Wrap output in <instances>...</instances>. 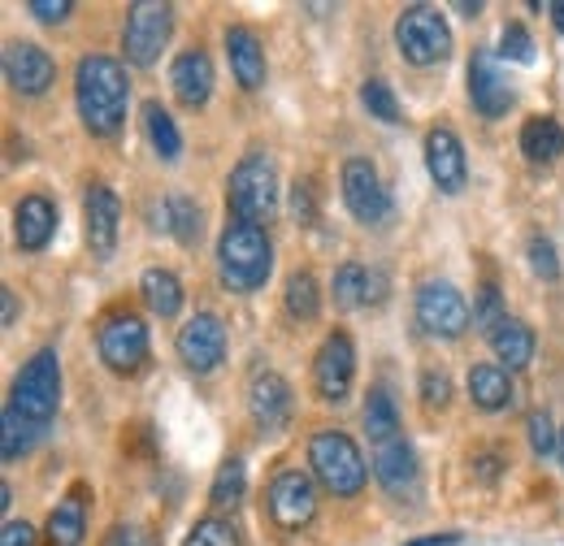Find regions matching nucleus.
<instances>
[{
	"instance_id": "f257e3e1",
	"label": "nucleus",
	"mask_w": 564,
	"mask_h": 546,
	"mask_svg": "<svg viewBox=\"0 0 564 546\" xmlns=\"http://www.w3.org/2000/svg\"><path fill=\"white\" fill-rule=\"evenodd\" d=\"M74 100L91 135H118L127 122V105H131L127 66L109 53H87L74 69Z\"/></svg>"
},
{
	"instance_id": "f03ea898",
	"label": "nucleus",
	"mask_w": 564,
	"mask_h": 546,
	"mask_svg": "<svg viewBox=\"0 0 564 546\" xmlns=\"http://www.w3.org/2000/svg\"><path fill=\"white\" fill-rule=\"evenodd\" d=\"M217 273L230 291L248 295L261 291L274 273V243L265 234V226H252L243 217H230L221 239H217Z\"/></svg>"
},
{
	"instance_id": "7ed1b4c3",
	"label": "nucleus",
	"mask_w": 564,
	"mask_h": 546,
	"mask_svg": "<svg viewBox=\"0 0 564 546\" xmlns=\"http://www.w3.org/2000/svg\"><path fill=\"white\" fill-rule=\"evenodd\" d=\"M308 469H313L317 485L330 490L335 499H352L369 481V465L344 429H317L308 438Z\"/></svg>"
},
{
	"instance_id": "20e7f679",
	"label": "nucleus",
	"mask_w": 564,
	"mask_h": 546,
	"mask_svg": "<svg viewBox=\"0 0 564 546\" xmlns=\"http://www.w3.org/2000/svg\"><path fill=\"white\" fill-rule=\"evenodd\" d=\"M9 408L35 421L40 429H48V421L62 408V360L53 347H40L22 364V373L13 378V391H9Z\"/></svg>"
},
{
	"instance_id": "39448f33",
	"label": "nucleus",
	"mask_w": 564,
	"mask_h": 546,
	"mask_svg": "<svg viewBox=\"0 0 564 546\" xmlns=\"http://www.w3.org/2000/svg\"><path fill=\"white\" fill-rule=\"evenodd\" d=\"M226 200H230L235 217H243L252 226H270L274 212H279V170H274V161L265 152H248L230 170Z\"/></svg>"
},
{
	"instance_id": "423d86ee",
	"label": "nucleus",
	"mask_w": 564,
	"mask_h": 546,
	"mask_svg": "<svg viewBox=\"0 0 564 546\" xmlns=\"http://www.w3.org/2000/svg\"><path fill=\"white\" fill-rule=\"evenodd\" d=\"M395 48H400V57L409 66H438L452 53V26H447V18L438 9L409 4L395 18Z\"/></svg>"
},
{
	"instance_id": "0eeeda50",
	"label": "nucleus",
	"mask_w": 564,
	"mask_h": 546,
	"mask_svg": "<svg viewBox=\"0 0 564 546\" xmlns=\"http://www.w3.org/2000/svg\"><path fill=\"white\" fill-rule=\"evenodd\" d=\"M174 31V4L165 0H135L127 9V26H122V53L131 66H152L161 57V48L170 44Z\"/></svg>"
},
{
	"instance_id": "6e6552de",
	"label": "nucleus",
	"mask_w": 564,
	"mask_h": 546,
	"mask_svg": "<svg viewBox=\"0 0 564 546\" xmlns=\"http://www.w3.org/2000/svg\"><path fill=\"white\" fill-rule=\"evenodd\" d=\"M413 308H417V326L430 339H460L469 330V321H474L469 299L452 282H443V277H425L422 286H417Z\"/></svg>"
},
{
	"instance_id": "1a4fd4ad",
	"label": "nucleus",
	"mask_w": 564,
	"mask_h": 546,
	"mask_svg": "<svg viewBox=\"0 0 564 546\" xmlns=\"http://www.w3.org/2000/svg\"><path fill=\"white\" fill-rule=\"evenodd\" d=\"M96 351L109 373H140L148 360V326L131 308H118L100 321L96 330Z\"/></svg>"
},
{
	"instance_id": "9d476101",
	"label": "nucleus",
	"mask_w": 564,
	"mask_h": 546,
	"mask_svg": "<svg viewBox=\"0 0 564 546\" xmlns=\"http://www.w3.org/2000/svg\"><path fill=\"white\" fill-rule=\"evenodd\" d=\"M265 512H270V521L279 525L282 534L304 529L317 516V485H313V478L300 473V469H282L279 478L270 481Z\"/></svg>"
},
{
	"instance_id": "9b49d317",
	"label": "nucleus",
	"mask_w": 564,
	"mask_h": 546,
	"mask_svg": "<svg viewBox=\"0 0 564 546\" xmlns=\"http://www.w3.org/2000/svg\"><path fill=\"white\" fill-rule=\"evenodd\" d=\"M339 187H344V205H348V212H352L356 221L378 226V221L391 217V192H387V183L378 178L373 161L348 156V161H344V174H339Z\"/></svg>"
},
{
	"instance_id": "f8f14e48",
	"label": "nucleus",
	"mask_w": 564,
	"mask_h": 546,
	"mask_svg": "<svg viewBox=\"0 0 564 546\" xmlns=\"http://www.w3.org/2000/svg\"><path fill=\"white\" fill-rule=\"evenodd\" d=\"M352 378H356V347L344 330H335V335H326V342L313 356V386H317L322 404H344L352 395Z\"/></svg>"
},
{
	"instance_id": "ddd939ff",
	"label": "nucleus",
	"mask_w": 564,
	"mask_h": 546,
	"mask_svg": "<svg viewBox=\"0 0 564 546\" xmlns=\"http://www.w3.org/2000/svg\"><path fill=\"white\" fill-rule=\"evenodd\" d=\"M118 226H122V200L113 187L91 183L83 196V234L96 261H109L118 252Z\"/></svg>"
},
{
	"instance_id": "4468645a",
	"label": "nucleus",
	"mask_w": 564,
	"mask_h": 546,
	"mask_svg": "<svg viewBox=\"0 0 564 546\" xmlns=\"http://www.w3.org/2000/svg\"><path fill=\"white\" fill-rule=\"evenodd\" d=\"M178 360L192 369V373H213L221 360H226V326L217 313H196L187 317V326L178 330Z\"/></svg>"
},
{
	"instance_id": "2eb2a0df",
	"label": "nucleus",
	"mask_w": 564,
	"mask_h": 546,
	"mask_svg": "<svg viewBox=\"0 0 564 546\" xmlns=\"http://www.w3.org/2000/svg\"><path fill=\"white\" fill-rule=\"evenodd\" d=\"M373 478L391 499H413L422 485V460L413 451V443L400 434L382 447H373Z\"/></svg>"
},
{
	"instance_id": "dca6fc26",
	"label": "nucleus",
	"mask_w": 564,
	"mask_h": 546,
	"mask_svg": "<svg viewBox=\"0 0 564 546\" xmlns=\"http://www.w3.org/2000/svg\"><path fill=\"white\" fill-rule=\"evenodd\" d=\"M4 78H9V87H13L18 96H44V91L57 83V62H53L40 44L13 40V44L4 48Z\"/></svg>"
},
{
	"instance_id": "f3484780",
	"label": "nucleus",
	"mask_w": 564,
	"mask_h": 546,
	"mask_svg": "<svg viewBox=\"0 0 564 546\" xmlns=\"http://www.w3.org/2000/svg\"><path fill=\"white\" fill-rule=\"evenodd\" d=\"M291 408H295L291 382L282 373H274V369H257L252 382H248V412H252V421L265 434H274V429H282L291 421Z\"/></svg>"
},
{
	"instance_id": "a211bd4d",
	"label": "nucleus",
	"mask_w": 564,
	"mask_h": 546,
	"mask_svg": "<svg viewBox=\"0 0 564 546\" xmlns=\"http://www.w3.org/2000/svg\"><path fill=\"white\" fill-rule=\"evenodd\" d=\"M469 100H474V109L482 113V118H503L508 109H512V100H517V91H512V83L499 74L495 66V57L487 48H478L474 57H469Z\"/></svg>"
},
{
	"instance_id": "6ab92c4d",
	"label": "nucleus",
	"mask_w": 564,
	"mask_h": 546,
	"mask_svg": "<svg viewBox=\"0 0 564 546\" xmlns=\"http://www.w3.org/2000/svg\"><path fill=\"white\" fill-rule=\"evenodd\" d=\"M425 170L438 183V192H447V196H460L465 192V183H469L465 148H460V139L452 135L447 127H434L425 135Z\"/></svg>"
},
{
	"instance_id": "aec40b11",
	"label": "nucleus",
	"mask_w": 564,
	"mask_h": 546,
	"mask_svg": "<svg viewBox=\"0 0 564 546\" xmlns=\"http://www.w3.org/2000/svg\"><path fill=\"white\" fill-rule=\"evenodd\" d=\"M57 234V205L48 196H22L13 208V239L22 252H40L48 248Z\"/></svg>"
},
{
	"instance_id": "412c9836",
	"label": "nucleus",
	"mask_w": 564,
	"mask_h": 546,
	"mask_svg": "<svg viewBox=\"0 0 564 546\" xmlns=\"http://www.w3.org/2000/svg\"><path fill=\"white\" fill-rule=\"evenodd\" d=\"M170 87L187 109H205L213 96V62L205 48H187L170 66Z\"/></svg>"
},
{
	"instance_id": "4be33fe9",
	"label": "nucleus",
	"mask_w": 564,
	"mask_h": 546,
	"mask_svg": "<svg viewBox=\"0 0 564 546\" xmlns=\"http://www.w3.org/2000/svg\"><path fill=\"white\" fill-rule=\"evenodd\" d=\"M226 57H230V74L239 78L243 91L265 87V44L252 26H230L226 31Z\"/></svg>"
},
{
	"instance_id": "5701e85b",
	"label": "nucleus",
	"mask_w": 564,
	"mask_h": 546,
	"mask_svg": "<svg viewBox=\"0 0 564 546\" xmlns=\"http://www.w3.org/2000/svg\"><path fill=\"white\" fill-rule=\"evenodd\" d=\"M156 221H161V230L174 239V243H183V248H196L200 243V234H205V212L200 205L187 196V192H170L161 208H156Z\"/></svg>"
},
{
	"instance_id": "b1692460",
	"label": "nucleus",
	"mask_w": 564,
	"mask_h": 546,
	"mask_svg": "<svg viewBox=\"0 0 564 546\" xmlns=\"http://www.w3.org/2000/svg\"><path fill=\"white\" fill-rule=\"evenodd\" d=\"M83 538H87V485H74L48 516V546H83Z\"/></svg>"
},
{
	"instance_id": "393cba45",
	"label": "nucleus",
	"mask_w": 564,
	"mask_h": 546,
	"mask_svg": "<svg viewBox=\"0 0 564 546\" xmlns=\"http://www.w3.org/2000/svg\"><path fill=\"white\" fill-rule=\"evenodd\" d=\"M487 339L495 347V360L508 364V373L512 369H530V360H534V330L521 317H503Z\"/></svg>"
},
{
	"instance_id": "a878e982",
	"label": "nucleus",
	"mask_w": 564,
	"mask_h": 546,
	"mask_svg": "<svg viewBox=\"0 0 564 546\" xmlns=\"http://www.w3.org/2000/svg\"><path fill=\"white\" fill-rule=\"evenodd\" d=\"M469 400L482 412L512 408V378L503 364H474L469 369Z\"/></svg>"
},
{
	"instance_id": "bb28decb",
	"label": "nucleus",
	"mask_w": 564,
	"mask_h": 546,
	"mask_svg": "<svg viewBox=\"0 0 564 546\" xmlns=\"http://www.w3.org/2000/svg\"><path fill=\"white\" fill-rule=\"evenodd\" d=\"M521 156L534 161V165H552L556 156H564V131L556 118L539 113L521 127Z\"/></svg>"
},
{
	"instance_id": "cd10ccee",
	"label": "nucleus",
	"mask_w": 564,
	"mask_h": 546,
	"mask_svg": "<svg viewBox=\"0 0 564 546\" xmlns=\"http://www.w3.org/2000/svg\"><path fill=\"white\" fill-rule=\"evenodd\" d=\"M140 295H143V304H148L161 321H170V317H178V313H183V282H178L170 270H143Z\"/></svg>"
},
{
	"instance_id": "c85d7f7f",
	"label": "nucleus",
	"mask_w": 564,
	"mask_h": 546,
	"mask_svg": "<svg viewBox=\"0 0 564 546\" xmlns=\"http://www.w3.org/2000/svg\"><path fill=\"white\" fill-rule=\"evenodd\" d=\"M360 425H365V434L373 438V447H382V443H391V438H400V412H395V400L382 391V386H373L369 395H365V412H360Z\"/></svg>"
},
{
	"instance_id": "c756f323",
	"label": "nucleus",
	"mask_w": 564,
	"mask_h": 546,
	"mask_svg": "<svg viewBox=\"0 0 564 546\" xmlns=\"http://www.w3.org/2000/svg\"><path fill=\"white\" fill-rule=\"evenodd\" d=\"M143 135H148L152 152H156L161 161H178V152H183V135H178V122L170 118V109H165V105H156V100H148V105H143Z\"/></svg>"
},
{
	"instance_id": "7c9ffc66",
	"label": "nucleus",
	"mask_w": 564,
	"mask_h": 546,
	"mask_svg": "<svg viewBox=\"0 0 564 546\" xmlns=\"http://www.w3.org/2000/svg\"><path fill=\"white\" fill-rule=\"evenodd\" d=\"M330 295H335V308L352 313V308L373 299V273L365 270V265H356V261L339 265V270H335V282H330Z\"/></svg>"
},
{
	"instance_id": "2f4dec72",
	"label": "nucleus",
	"mask_w": 564,
	"mask_h": 546,
	"mask_svg": "<svg viewBox=\"0 0 564 546\" xmlns=\"http://www.w3.org/2000/svg\"><path fill=\"white\" fill-rule=\"evenodd\" d=\"M286 313L295 317V321H313L317 313H322V291H317V277L308 270H295L286 277Z\"/></svg>"
},
{
	"instance_id": "473e14b6",
	"label": "nucleus",
	"mask_w": 564,
	"mask_h": 546,
	"mask_svg": "<svg viewBox=\"0 0 564 546\" xmlns=\"http://www.w3.org/2000/svg\"><path fill=\"white\" fill-rule=\"evenodd\" d=\"M243 494H248V469H243L239 456H230V460H221V469H217V478H213L209 503L221 512V507H235Z\"/></svg>"
},
{
	"instance_id": "72a5a7b5",
	"label": "nucleus",
	"mask_w": 564,
	"mask_h": 546,
	"mask_svg": "<svg viewBox=\"0 0 564 546\" xmlns=\"http://www.w3.org/2000/svg\"><path fill=\"white\" fill-rule=\"evenodd\" d=\"M40 438H44V429H40L35 421L18 416V412L4 404V443H0V456H4V460H22Z\"/></svg>"
},
{
	"instance_id": "f704fd0d",
	"label": "nucleus",
	"mask_w": 564,
	"mask_h": 546,
	"mask_svg": "<svg viewBox=\"0 0 564 546\" xmlns=\"http://www.w3.org/2000/svg\"><path fill=\"white\" fill-rule=\"evenodd\" d=\"M360 105L378 118V122H387V127H400V100H395V91H391V83L387 78H365L360 83Z\"/></svg>"
},
{
	"instance_id": "c9c22d12",
	"label": "nucleus",
	"mask_w": 564,
	"mask_h": 546,
	"mask_svg": "<svg viewBox=\"0 0 564 546\" xmlns=\"http://www.w3.org/2000/svg\"><path fill=\"white\" fill-rule=\"evenodd\" d=\"M183 546H243V534L226 516H205V521L192 525V534H187Z\"/></svg>"
},
{
	"instance_id": "e433bc0d",
	"label": "nucleus",
	"mask_w": 564,
	"mask_h": 546,
	"mask_svg": "<svg viewBox=\"0 0 564 546\" xmlns=\"http://www.w3.org/2000/svg\"><path fill=\"white\" fill-rule=\"evenodd\" d=\"M534 35L521 26V22H508L503 26V35H499V57H508V62H517V66H530L534 62Z\"/></svg>"
},
{
	"instance_id": "4c0bfd02",
	"label": "nucleus",
	"mask_w": 564,
	"mask_h": 546,
	"mask_svg": "<svg viewBox=\"0 0 564 546\" xmlns=\"http://www.w3.org/2000/svg\"><path fill=\"white\" fill-rule=\"evenodd\" d=\"M503 317H508V313H503L499 286H495V282H482V286H478V295H474V321H478V330H482V335H491Z\"/></svg>"
},
{
	"instance_id": "58836bf2",
	"label": "nucleus",
	"mask_w": 564,
	"mask_h": 546,
	"mask_svg": "<svg viewBox=\"0 0 564 546\" xmlns=\"http://www.w3.org/2000/svg\"><path fill=\"white\" fill-rule=\"evenodd\" d=\"M525 256H530V270L539 273L543 282H556V277H561V261H556V243H552V239L534 234V239L525 243Z\"/></svg>"
},
{
	"instance_id": "ea45409f",
	"label": "nucleus",
	"mask_w": 564,
	"mask_h": 546,
	"mask_svg": "<svg viewBox=\"0 0 564 546\" xmlns=\"http://www.w3.org/2000/svg\"><path fill=\"white\" fill-rule=\"evenodd\" d=\"M525 434H530L534 456H552V451L561 447V434L552 429V416H547V412H530V416H525Z\"/></svg>"
},
{
	"instance_id": "a19ab883",
	"label": "nucleus",
	"mask_w": 564,
	"mask_h": 546,
	"mask_svg": "<svg viewBox=\"0 0 564 546\" xmlns=\"http://www.w3.org/2000/svg\"><path fill=\"white\" fill-rule=\"evenodd\" d=\"M422 400H425V408H447V400H452V378H447L443 369H425L422 373Z\"/></svg>"
},
{
	"instance_id": "79ce46f5",
	"label": "nucleus",
	"mask_w": 564,
	"mask_h": 546,
	"mask_svg": "<svg viewBox=\"0 0 564 546\" xmlns=\"http://www.w3.org/2000/svg\"><path fill=\"white\" fill-rule=\"evenodd\" d=\"M100 546H156V538H152V529H143L135 521H118Z\"/></svg>"
},
{
	"instance_id": "37998d69",
	"label": "nucleus",
	"mask_w": 564,
	"mask_h": 546,
	"mask_svg": "<svg viewBox=\"0 0 564 546\" xmlns=\"http://www.w3.org/2000/svg\"><path fill=\"white\" fill-rule=\"evenodd\" d=\"M26 13L40 18V22H66L74 13L70 0H26Z\"/></svg>"
},
{
	"instance_id": "c03bdc74",
	"label": "nucleus",
	"mask_w": 564,
	"mask_h": 546,
	"mask_svg": "<svg viewBox=\"0 0 564 546\" xmlns=\"http://www.w3.org/2000/svg\"><path fill=\"white\" fill-rule=\"evenodd\" d=\"M291 217H295L300 226H308V221L317 217V205H313V187H308V183H295V187H291Z\"/></svg>"
},
{
	"instance_id": "a18cd8bd",
	"label": "nucleus",
	"mask_w": 564,
	"mask_h": 546,
	"mask_svg": "<svg viewBox=\"0 0 564 546\" xmlns=\"http://www.w3.org/2000/svg\"><path fill=\"white\" fill-rule=\"evenodd\" d=\"M0 546H35V529H31L26 521H4Z\"/></svg>"
},
{
	"instance_id": "49530a36",
	"label": "nucleus",
	"mask_w": 564,
	"mask_h": 546,
	"mask_svg": "<svg viewBox=\"0 0 564 546\" xmlns=\"http://www.w3.org/2000/svg\"><path fill=\"white\" fill-rule=\"evenodd\" d=\"M474 469H478V478L482 481H495L499 478V469H503V460H499L495 451H482V456H474Z\"/></svg>"
},
{
	"instance_id": "de8ad7c7",
	"label": "nucleus",
	"mask_w": 564,
	"mask_h": 546,
	"mask_svg": "<svg viewBox=\"0 0 564 546\" xmlns=\"http://www.w3.org/2000/svg\"><path fill=\"white\" fill-rule=\"evenodd\" d=\"M460 543V534H430V538H417V543L409 546H456Z\"/></svg>"
},
{
	"instance_id": "09e8293b",
	"label": "nucleus",
	"mask_w": 564,
	"mask_h": 546,
	"mask_svg": "<svg viewBox=\"0 0 564 546\" xmlns=\"http://www.w3.org/2000/svg\"><path fill=\"white\" fill-rule=\"evenodd\" d=\"M0 299H4V326H13L18 321V295L13 291H0Z\"/></svg>"
},
{
	"instance_id": "8fccbe9b",
	"label": "nucleus",
	"mask_w": 564,
	"mask_h": 546,
	"mask_svg": "<svg viewBox=\"0 0 564 546\" xmlns=\"http://www.w3.org/2000/svg\"><path fill=\"white\" fill-rule=\"evenodd\" d=\"M547 13H552V22H556V31L564 35V0H552V4H547Z\"/></svg>"
},
{
	"instance_id": "3c124183",
	"label": "nucleus",
	"mask_w": 564,
	"mask_h": 546,
	"mask_svg": "<svg viewBox=\"0 0 564 546\" xmlns=\"http://www.w3.org/2000/svg\"><path fill=\"white\" fill-rule=\"evenodd\" d=\"M556 451H561V465H564V429H561V447H556Z\"/></svg>"
}]
</instances>
